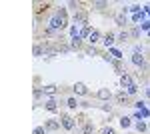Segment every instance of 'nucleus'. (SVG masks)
Returning <instances> with one entry per match:
<instances>
[{"mask_svg": "<svg viewBox=\"0 0 150 134\" xmlns=\"http://www.w3.org/2000/svg\"><path fill=\"white\" fill-rule=\"evenodd\" d=\"M60 124H62V128H64L66 132H72V130L76 128V120H74L72 116H68V114H62V116H60Z\"/></svg>", "mask_w": 150, "mask_h": 134, "instance_id": "nucleus-2", "label": "nucleus"}, {"mask_svg": "<svg viewBox=\"0 0 150 134\" xmlns=\"http://www.w3.org/2000/svg\"><path fill=\"white\" fill-rule=\"evenodd\" d=\"M118 122H120L122 128H130V126H132V118H130V116H120Z\"/></svg>", "mask_w": 150, "mask_h": 134, "instance_id": "nucleus-12", "label": "nucleus"}, {"mask_svg": "<svg viewBox=\"0 0 150 134\" xmlns=\"http://www.w3.org/2000/svg\"><path fill=\"white\" fill-rule=\"evenodd\" d=\"M46 132H48V130L44 128V126H36L34 130H32V134H46Z\"/></svg>", "mask_w": 150, "mask_h": 134, "instance_id": "nucleus-24", "label": "nucleus"}, {"mask_svg": "<svg viewBox=\"0 0 150 134\" xmlns=\"http://www.w3.org/2000/svg\"><path fill=\"white\" fill-rule=\"evenodd\" d=\"M66 106H68L70 110H74V108H78V106H80V102H78L76 96H68V98H66Z\"/></svg>", "mask_w": 150, "mask_h": 134, "instance_id": "nucleus-10", "label": "nucleus"}, {"mask_svg": "<svg viewBox=\"0 0 150 134\" xmlns=\"http://www.w3.org/2000/svg\"><path fill=\"white\" fill-rule=\"evenodd\" d=\"M44 128H46L48 132H58V130L62 128V124H60V120H56V118H48V120H44Z\"/></svg>", "mask_w": 150, "mask_h": 134, "instance_id": "nucleus-3", "label": "nucleus"}, {"mask_svg": "<svg viewBox=\"0 0 150 134\" xmlns=\"http://www.w3.org/2000/svg\"><path fill=\"white\" fill-rule=\"evenodd\" d=\"M144 96H146V98H148V100H150V84H148V86H146V88H144Z\"/></svg>", "mask_w": 150, "mask_h": 134, "instance_id": "nucleus-29", "label": "nucleus"}, {"mask_svg": "<svg viewBox=\"0 0 150 134\" xmlns=\"http://www.w3.org/2000/svg\"><path fill=\"white\" fill-rule=\"evenodd\" d=\"M102 134H116V130L112 128V126H104V128H102Z\"/></svg>", "mask_w": 150, "mask_h": 134, "instance_id": "nucleus-25", "label": "nucleus"}, {"mask_svg": "<svg viewBox=\"0 0 150 134\" xmlns=\"http://www.w3.org/2000/svg\"><path fill=\"white\" fill-rule=\"evenodd\" d=\"M124 92H126L128 96H134V94L138 92V86H136V84H132V86H128V88L124 90Z\"/></svg>", "mask_w": 150, "mask_h": 134, "instance_id": "nucleus-20", "label": "nucleus"}, {"mask_svg": "<svg viewBox=\"0 0 150 134\" xmlns=\"http://www.w3.org/2000/svg\"><path fill=\"white\" fill-rule=\"evenodd\" d=\"M140 10V4H134V6H130V12H134V14H138Z\"/></svg>", "mask_w": 150, "mask_h": 134, "instance_id": "nucleus-28", "label": "nucleus"}, {"mask_svg": "<svg viewBox=\"0 0 150 134\" xmlns=\"http://www.w3.org/2000/svg\"><path fill=\"white\" fill-rule=\"evenodd\" d=\"M134 128H136L138 132H146V130H148V126H146V122H144V120L136 122V124H134Z\"/></svg>", "mask_w": 150, "mask_h": 134, "instance_id": "nucleus-17", "label": "nucleus"}, {"mask_svg": "<svg viewBox=\"0 0 150 134\" xmlns=\"http://www.w3.org/2000/svg\"><path fill=\"white\" fill-rule=\"evenodd\" d=\"M42 92H44V96H48V98H56L58 86L56 84H46V86H42Z\"/></svg>", "mask_w": 150, "mask_h": 134, "instance_id": "nucleus-5", "label": "nucleus"}, {"mask_svg": "<svg viewBox=\"0 0 150 134\" xmlns=\"http://www.w3.org/2000/svg\"><path fill=\"white\" fill-rule=\"evenodd\" d=\"M132 22H144V12H140V14H132Z\"/></svg>", "mask_w": 150, "mask_h": 134, "instance_id": "nucleus-22", "label": "nucleus"}, {"mask_svg": "<svg viewBox=\"0 0 150 134\" xmlns=\"http://www.w3.org/2000/svg\"><path fill=\"white\" fill-rule=\"evenodd\" d=\"M102 40H104V44H106V46H112V44H114V34L108 32V34L102 38Z\"/></svg>", "mask_w": 150, "mask_h": 134, "instance_id": "nucleus-16", "label": "nucleus"}, {"mask_svg": "<svg viewBox=\"0 0 150 134\" xmlns=\"http://www.w3.org/2000/svg\"><path fill=\"white\" fill-rule=\"evenodd\" d=\"M64 26H66L64 10L56 12V14H52V16H50V20H48V30H50V32H58V30H62Z\"/></svg>", "mask_w": 150, "mask_h": 134, "instance_id": "nucleus-1", "label": "nucleus"}, {"mask_svg": "<svg viewBox=\"0 0 150 134\" xmlns=\"http://www.w3.org/2000/svg\"><path fill=\"white\" fill-rule=\"evenodd\" d=\"M44 52H46V48H44L42 44H36V46H34V50H32V54H34L36 58H40V56L44 54Z\"/></svg>", "mask_w": 150, "mask_h": 134, "instance_id": "nucleus-15", "label": "nucleus"}, {"mask_svg": "<svg viewBox=\"0 0 150 134\" xmlns=\"http://www.w3.org/2000/svg\"><path fill=\"white\" fill-rule=\"evenodd\" d=\"M120 84H122V88H128V86H132V84H134V80H132V76H130V74H126V72H124V74L120 76Z\"/></svg>", "mask_w": 150, "mask_h": 134, "instance_id": "nucleus-8", "label": "nucleus"}, {"mask_svg": "<svg viewBox=\"0 0 150 134\" xmlns=\"http://www.w3.org/2000/svg\"><path fill=\"white\" fill-rule=\"evenodd\" d=\"M82 132H84V134H92L94 132V124L86 122V124H84V128H82Z\"/></svg>", "mask_w": 150, "mask_h": 134, "instance_id": "nucleus-21", "label": "nucleus"}, {"mask_svg": "<svg viewBox=\"0 0 150 134\" xmlns=\"http://www.w3.org/2000/svg\"><path fill=\"white\" fill-rule=\"evenodd\" d=\"M140 34H142V28H140V26H134V28L130 30V38H140Z\"/></svg>", "mask_w": 150, "mask_h": 134, "instance_id": "nucleus-18", "label": "nucleus"}, {"mask_svg": "<svg viewBox=\"0 0 150 134\" xmlns=\"http://www.w3.org/2000/svg\"><path fill=\"white\" fill-rule=\"evenodd\" d=\"M140 28H142V30H150V20H144V22H142V26H140Z\"/></svg>", "mask_w": 150, "mask_h": 134, "instance_id": "nucleus-27", "label": "nucleus"}, {"mask_svg": "<svg viewBox=\"0 0 150 134\" xmlns=\"http://www.w3.org/2000/svg\"><path fill=\"white\" fill-rule=\"evenodd\" d=\"M72 90H74V96H88L90 94V90H88V86L84 82H76L72 86Z\"/></svg>", "mask_w": 150, "mask_h": 134, "instance_id": "nucleus-4", "label": "nucleus"}, {"mask_svg": "<svg viewBox=\"0 0 150 134\" xmlns=\"http://www.w3.org/2000/svg\"><path fill=\"white\" fill-rule=\"evenodd\" d=\"M80 46H82V38H80V36H74V38L70 40V48H74V50H78Z\"/></svg>", "mask_w": 150, "mask_h": 134, "instance_id": "nucleus-14", "label": "nucleus"}, {"mask_svg": "<svg viewBox=\"0 0 150 134\" xmlns=\"http://www.w3.org/2000/svg\"><path fill=\"white\" fill-rule=\"evenodd\" d=\"M74 22H84V14L82 12H76L74 14Z\"/></svg>", "mask_w": 150, "mask_h": 134, "instance_id": "nucleus-26", "label": "nucleus"}, {"mask_svg": "<svg viewBox=\"0 0 150 134\" xmlns=\"http://www.w3.org/2000/svg\"><path fill=\"white\" fill-rule=\"evenodd\" d=\"M44 108L50 112H56L58 110V106H56V98H46L44 100Z\"/></svg>", "mask_w": 150, "mask_h": 134, "instance_id": "nucleus-9", "label": "nucleus"}, {"mask_svg": "<svg viewBox=\"0 0 150 134\" xmlns=\"http://www.w3.org/2000/svg\"><path fill=\"white\" fill-rule=\"evenodd\" d=\"M100 38H102V36H100V32H98V30H92V32H90V36H88V42L94 46L96 42H100Z\"/></svg>", "mask_w": 150, "mask_h": 134, "instance_id": "nucleus-11", "label": "nucleus"}, {"mask_svg": "<svg viewBox=\"0 0 150 134\" xmlns=\"http://www.w3.org/2000/svg\"><path fill=\"white\" fill-rule=\"evenodd\" d=\"M96 98H98V100H112V90L110 88H100L98 90V92H96Z\"/></svg>", "mask_w": 150, "mask_h": 134, "instance_id": "nucleus-7", "label": "nucleus"}, {"mask_svg": "<svg viewBox=\"0 0 150 134\" xmlns=\"http://www.w3.org/2000/svg\"><path fill=\"white\" fill-rule=\"evenodd\" d=\"M130 62H132L134 66H138V68H142L144 64H146L144 56H142V54H138V52H132V54H130Z\"/></svg>", "mask_w": 150, "mask_h": 134, "instance_id": "nucleus-6", "label": "nucleus"}, {"mask_svg": "<svg viewBox=\"0 0 150 134\" xmlns=\"http://www.w3.org/2000/svg\"><path fill=\"white\" fill-rule=\"evenodd\" d=\"M106 6H108V2H92V8H96V10H102Z\"/></svg>", "mask_w": 150, "mask_h": 134, "instance_id": "nucleus-23", "label": "nucleus"}, {"mask_svg": "<svg viewBox=\"0 0 150 134\" xmlns=\"http://www.w3.org/2000/svg\"><path fill=\"white\" fill-rule=\"evenodd\" d=\"M128 38H130V32H126V30H122V32L118 34V42H126Z\"/></svg>", "mask_w": 150, "mask_h": 134, "instance_id": "nucleus-19", "label": "nucleus"}, {"mask_svg": "<svg viewBox=\"0 0 150 134\" xmlns=\"http://www.w3.org/2000/svg\"><path fill=\"white\" fill-rule=\"evenodd\" d=\"M114 20H116V24H118V26H126V22H128V20H126V14H124V12L116 14V18H114Z\"/></svg>", "mask_w": 150, "mask_h": 134, "instance_id": "nucleus-13", "label": "nucleus"}]
</instances>
